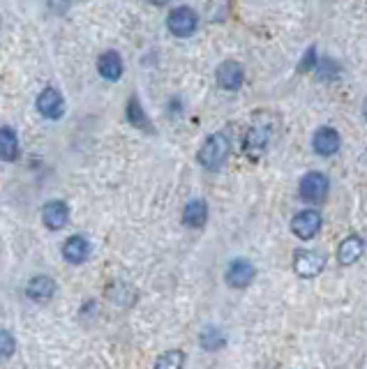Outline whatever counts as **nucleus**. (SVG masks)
I'll list each match as a JSON object with an SVG mask.
<instances>
[{
    "label": "nucleus",
    "instance_id": "nucleus-11",
    "mask_svg": "<svg viewBox=\"0 0 367 369\" xmlns=\"http://www.w3.org/2000/svg\"><path fill=\"white\" fill-rule=\"evenodd\" d=\"M53 295H56V282L51 277L40 275L28 282V298H33L35 302H49Z\"/></svg>",
    "mask_w": 367,
    "mask_h": 369
},
{
    "label": "nucleus",
    "instance_id": "nucleus-7",
    "mask_svg": "<svg viewBox=\"0 0 367 369\" xmlns=\"http://www.w3.org/2000/svg\"><path fill=\"white\" fill-rule=\"evenodd\" d=\"M38 111L44 118L58 120L65 114V99H62V95L56 88H44L38 97Z\"/></svg>",
    "mask_w": 367,
    "mask_h": 369
},
{
    "label": "nucleus",
    "instance_id": "nucleus-3",
    "mask_svg": "<svg viewBox=\"0 0 367 369\" xmlns=\"http://www.w3.org/2000/svg\"><path fill=\"white\" fill-rule=\"evenodd\" d=\"M197 23H199L197 12L195 9H190V7H176L167 18L169 31H171V35H176V37H190L192 33L197 31Z\"/></svg>",
    "mask_w": 367,
    "mask_h": 369
},
{
    "label": "nucleus",
    "instance_id": "nucleus-22",
    "mask_svg": "<svg viewBox=\"0 0 367 369\" xmlns=\"http://www.w3.org/2000/svg\"><path fill=\"white\" fill-rule=\"evenodd\" d=\"M312 58H317V55H314V49H310V51H307V55H305V62L300 65V70H302V72H305V70H310L312 65L317 62V60H312Z\"/></svg>",
    "mask_w": 367,
    "mask_h": 369
},
{
    "label": "nucleus",
    "instance_id": "nucleus-18",
    "mask_svg": "<svg viewBox=\"0 0 367 369\" xmlns=\"http://www.w3.org/2000/svg\"><path fill=\"white\" fill-rule=\"evenodd\" d=\"M127 120L136 127V129H146V132H153V125L148 116H146V111L141 109L139 99L132 97L130 101H127Z\"/></svg>",
    "mask_w": 367,
    "mask_h": 369
},
{
    "label": "nucleus",
    "instance_id": "nucleus-16",
    "mask_svg": "<svg viewBox=\"0 0 367 369\" xmlns=\"http://www.w3.org/2000/svg\"><path fill=\"white\" fill-rule=\"evenodd\" d=\"M88 240L81 238V236H72L65 240V245H62V256L67 258L70 263H84L88 258Z\"/></svg>",
    "mask_w": 367,
    "mask_h": 369
},
{
    "label": "nucleus",
    "instance_id": "nucleus-23",
    "mask_svg": "<svg viewBox=\"0 0 367 369\" xmlns=\"http://www.w3.org/2000/svg\"><path fill=\"white\" fill-rule=\"evenodd\" d=\"M146 3H150V5H167L169 0H146Z\"/></svg>",
    "mask_w": 367,
    "mask_h": 369
},
{
    "label": "nucleus",
    "instance_id": "nucleus-13",
    "mask_svg": "<svg viewBox=\"0 0 367 369\" xmlns=\"http://www.w3.org/2000/svg\"><path fill=\"white\" fill-rule=\"evenodd\" d=\"M268 145V129L265 127H252L245 136V155L250 160H259Z\"/></svg>",
    "mask_w": 367,
    "mask_h": 369
},
{
    "label": "nucleus",
    "instance_id": "nucleus-9",
    "mask_svg": "<svg viewBox=\"0 0 367 369\" xmlns=\"http://www.w3.org/2000/svg\"><path fill=\"white\" fill-rule=\"evenodd\" d=\"M70 219V208L65 201H49L47 206L42 208V221L44 226L51 231H58L67 224Z\"/></svg>",
    "mask_w": 367,
    "mask_h": 369
},
{
    "label": "nucleus",
    "instance_id": "nucleus-19",
    "mask_svg": "<svg viewBox=\"0 0 367 369\" xmlns=\"http://www.w3.org/2000/svg\"><path fill=\"white\" fill-rule=\"evenodd\" d=\"M224 344H226V337L219 328L208 326L204 332H201V346H204L206 351H217V348H222Z\"/></svg>",
    "mask_w": 367,
    "mask_h": 369
},
{
    "label": "nucleus",
    "instance_id": "nucleus-24",
    "mask_svg": "<svg viewBox=\"0 0 367 369\" xmlns=\"http://www.w3.org/2000/svg\"><path fill=\"white\" fill-rule=\"evenodd\" d=\"M365 118H367V101H365Z\"/></svg>",
    "mask_w": 367,
    "mask_h": 369
},
{
    "label": "nucleus",
    "instance_id": "nucleus-20",
    "mask_svg": "<svg viewBox=\"0 0 367 369\" xmlns=\"http://www.w3.org/2000/svg\"><path fill=\"white\" fill-rule=\"evenodd\" d=\"M182 367H185V353L182 351H167L155 363V369H182Z\"/></svg>",
    "mask_w": 367,
    "mask_h": 369
},
{
    "label": "nucleus",
    "instance_id": "nucleus-14",
    "mask_svg": "<svg viewBox=\"0 0 367 369\" xmlns=\"http://www.w3.org/2000/svg\"><path fill=\"white\" fill-rule=\"evenodd\" d=\"M363 252H365L363 238L349 236V238L342 240V245H339V249H337V261L342 265H351V263H356L358 258L363 256Z\"/></svg>",
    "mask_w": 367,
    "mask_h": 369
},
{
    "label": "nucleus",
    "instance_id": "nucleus-21",
    "mask_svg": "<svg viewBox=\"0 0 367 369\" xmlns=\"http://www.w3.org/2000/svg\"><path fill=\"white\" fill-rule=\"evenodd\" d=\"M16 348V341L7 330H0V358H10Z\"/></svg>",
    "mask_w": 367,
    "mask_h": 369
},
{
    "label": "nucleus",
    "instance_id": "nucleus-8",
    "mask_svg": "<svg viewBox=\"0 0 367 369\" xmlns=\"http://www.w3.org/2000/svg\"><path fill=\"white\" fill-rule=\"evenodd\" d=\"M215 77H217L219 88H224V90H238V88L243 86L245 72H243V67H241V62H236V60H224V62L217 67Z\"/></svg>",
    "mask_w": 367,
    "mask_h": 369
},
{
    "label": "nucleus",
    "instance_id": "nucleus-1",
    "mask_svg": "<svg viewBox=\"0 0 367 369\" xmlns=\"http://www.w3.org/2000/svg\"><path fill=\"white\" fill-rule=\"evenodd\" d=\"M229 153H231V143H229L226 134L217 132V134H210L204 141V145H201V150L197 155V160H199L201 166H204V169L217 171L219 166L226 162Z\"/></svg>",
    "mask_w": 367,
    "mask_h": 369
},
{
    "label": "nucleus",
    "instance_id": "nucleus-12",
    "mask_svg": "<svg viewBox=\"0 0 367 369\" xmlns=\"http://www.w3.org/2000/svg\"><path fill=\"white\" fill-rule=\"evenodd\" d=\"M97 72L99 77H104L106 81H118L123 77V58L116 51L102 53L97 60Z\"/></svg>",
    "mask_w": 367,
    "mask_h": 369
},
{
    "label": "nucleus",
    "instance_id": "nucleus-4",
    "mask_svg": "<svg viewBox=\"0 0 367 369\" xmlns=\"http://www.w3.org/2000/svg\"><path fill=\"white\" fill-rule=\"evenodd\" d=\"M298 189H300V197L307 203H321L328 194V178L324 173L312 171L307 175H302Z\"/></svg>",
    "mask_w": 367,
    "mask_h": 369
},
{
    "label": "nucleus",
    "instance_id": "nucleus-2",
    "mask_svg": "<svg viewBox=\"0 0 367 369\" xmlns=\"http://www.w3.org/2000/svg\"><path fill=\"white\" fill-rule=\"evenodd\" d=\"M326 268V256L319 252H312V249H298L296 256H293V270L300 277H317Z\"/></svg>",
    "mask_w": 367,
    "mask_h": 369
},
{
    "label": "nucleus",
    "instance_id": "nucleus-6",
    "mask_svg": "<svg viewBox=\"0 0 367 369\" xmlns=\"http://www.w3.org/2000/svg\"><path fill=\"white\" fill-rule=\"evenodd\" d=\"M321 228V215L317 210H302L296 217L291 219V231L296 233L300 240H310L319 233Z\"/></svg>",
    "mask_w": 367,
    "mask_h": 369
},
{
    "label": "nucleus",
    "instance_id": "nucleus-15",
    "mask_svg": "<svg viewBox=\"0 0 367 369\" xmlns=\"http://www.w3.org/2000/svg\"><path fill=\"white\" fill-rule=\"evenodd\" d=\"M206 219H208V206L206 201L201 199L190 201L185 210H182V221H185V226L190 228H201L206 224Z\"/></svg>",
    "mask_w": 367,
    "mask_h": 369
},
{
    "label": "nucleus",
    "instance_id": "nucleus-10",
    "mask_svg": "<svg viewBox=\"0 0 367 369\" xmlns=\"http://www.w3.org/2000/svg\"><path fill=\"white\" fill-rule=\"evenodd\" d=\"M339 134L335 132L333 127H321L317 129L314 138H312V145H314V150L321 155V157H330L339 150Z\"/></svg>",
    "mask_w": 367,
    "mask_h": 369
},
{
    "label": "nucleus",
    "instance_id": "nucleus-17",
    "mask_svg": "<svg viewBox=\"0 0 367 369\" xmlns=\"http://www.w3.org/2000/svg\"><path fill=\"white\" fill-rule=\"evenodd\" d=\"M19 157V138L12 127H0V160L14 162Z\"/></svg>",
    "mask_w": 367,
    "mask_h": 369
},
{
    "label": "nucleus",
    "instance_id": "nucleus-5",
    "mask_svg": "<svg viewBox=\"0 0 367 369\" xmlns=\"http://www.w3.org/2000/svg\"><path fill=\"white\" fill-rule=\"evenodd\" d=\"M254 275L256 270L250 261L236 258V261H231L226 268V284L231 286V289H245V286H250L254 282Z\"/></svg>",
    "mask_w": 367,
    "mask_h": 369
}]
</instances>
